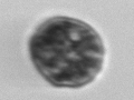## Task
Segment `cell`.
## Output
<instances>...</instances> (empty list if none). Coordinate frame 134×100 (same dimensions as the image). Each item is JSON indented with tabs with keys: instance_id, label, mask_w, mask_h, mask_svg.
<instances>
[{
	"instance_id": "1",
	"label": "cell",
	"mask_w": 134,
	"mask_h": 100,
	"mask_svg": "<svg viewBox=\"0 0 134 100\" xmlns=\"http://www.w3.org/2000/svg\"><path fill=\"white\" fill-rule=\"evenodd\" d=\"M38 72L56 87L79 88L95 79L103 67V41L81 20L55 17L36 29L29 42Z\"/></svg>"
}]
</instances>
